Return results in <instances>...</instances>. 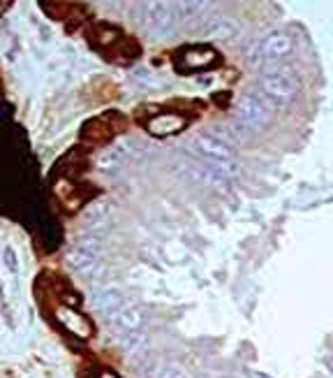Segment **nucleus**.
<instances>
[{
	"label": "nucleus",
	"instance_id": "nucleus-1",
	"mask_svg": "<svg viewBox=\"0 0 333 378\" xmlns=\"http://www.w3.org/2000/svg\"><path fill=\"white\" fill-rule=\"evenodd\" d=\"M197 161L206 163L208 167L218 170L222 176H232L236 172V161H234V151L227 142H222V137L211 135V133H199L194 135V140L190 142V154Z\"/></svg>",
	"mask_w": 333,
	"mask_h": 378
},
{
	"label": "nucleus",
	"instance_id": "nucleus-2",
	"mask_svg": "<svg viewBox=\"0 0 333 378\" xmlns=\"http://www.w3.org/2000/svg\"><path fill=\"white\" fill-rule=\"evenodd\" d=\"M268 123H271V109L266 102L255 93L241 95L239 102H236V116H234L236 130L246 135H255L262 133Z\"/></svg>",
	"mask_w": 333,
	"mask_h": 378
},
{
	"label": "nucleus",
	"instance_id": "nucleus-3",
	"mask_svg": "<svg viewBox=\"0 0 333 378\" xmlns=\"http://www.w3.org/2000/svg\"><path fill=\"white\" fill-rule=\"evenodd\" d=\"M259 98L266 102L268 109L287 107L296 100L298 84L289 72H266L259 81Z\"/></svg>",
	"mask_w": 333,
	"mask_h": 378
},
{
	"label": "nucleus",
	"instance_id": "nucleus-4",
	"mask_svg": "<svg viewBox=\"0 0 333 378\" xmlns=\"http://www.w3.org/2000/svg\"><path fill=\"white\" fill-rule=\"evenodd\" d=\"M142 22L151 38L166 40L173 35V24H176V10L166 3H148L142 5Z\"/></svg>",
	"mask_w": 333,
	"mask_h": 378
},
{
	"label": "nucleus",
	"instance_id": "nucleus-5",
	"mask_svg": "<svg viewBox=\"0 0 333 378\" xmlns=\"http://www.w3.org/2000/svg\"><path fill=\"white\" fill-rule=\"evenodd\" d=\"M171 167H173V172H178L180 176H187L197 183H204L208 188H222V186H225V176H222L218 170L208 167L206 163H201L187 154H178L173 158Z\"/></svg>",
	"mask_w": 333,
	"mask_h": 378
},
{
	"label": "nucleus",
	"instance_id": "nucleus-6",
	"mask_svg": "<svg viewBox=\"0 0 333 378\" xmlns=\"http://www.w3.org/2000/svg\"><path fill=\"white\" fill-rule=\"evenodd\" d=\"M97 256H100V242L93 239V237H83L72 246L67 260H69V265H72V270L83 274V272H88L90 267H97L95 265Z\"/></svg>",
	"mask_w": 333,
	"mask_h": 378
},
{
	"label": "nucleus",
	"instance_id": "nucleus-7",
	"mask_svg": "<svg viewBox=\"0 0 333 378\" xmlns=\"http://www.w3.org/2000/svg\"><path fill=\"white\" fill-rule=\"evenodd\" d=\"M144 311L139 306H123L121 311H116L109 318V327L118 334H135L144 325Z\"/></svg>",
	"mask_w": 333,
	"mask_h": 378
},
{
	"label": "nucleus",
	"instance_id": "nucleus-8",
	"mask_svg": "<svg viewBox=\"0 0 333 378\" xmlns=\"http://www.w3.org/2000/svg\"><path fill=\"white\" fill-rule=\"evenodd\" d=\"M56 315H58L60 325L65 327L67 332H72L74 336H79V339H88V336L93 334V325H90L81 313H76L72 306H60L58 311H56Z\"/></svg>",
	"mask_w": 333,
	"mask_h": 378
},
{
	"label": "nucleus",
	"instance_id": "nucleus-9",
	"mask_svg": "<svg viewBox=\"0 0 333 378\" xmlns=\"http://www.w3.org/2000/svg\"><path fill=\"white\" fill-rule=\"evenodd\" d=\"M185 123L187 121L178 114H157L146 123V130L155 137H169V135H178L185 128Z\"/></svg>",
	"mask_w": 333,
	"mask_h": 378
},
{
	"label": "nucleus",
	"instance_id": "nucleus-10",
	"mask_svg": "<svg viewBox=\"0 0 333 378\" xmlns=\"http://www.w3.org/2000/svg\"><path fill=\"white\" fill-rule=\"evenodd\" d=\"M291 38L289 35H284V33H271V35L264 40L262 42V56L264 58H284V56H289L291 54Z\"/></svg>",
	"mask_w": 333,
	"mask_h": 378
},
{
	"label": "nucleus",
	"instance_id": "nucleus-11",
	"mask_svg": "<svg viewBox=\"0 0 333 378\" xmlns=\"http://www.w3.org/2000/svg\"><path fill=\"white\" fill-rule=\"evenodd\" d=\"M218 58L211 47H190L183 54V65L185 70H201V67H208L213 60Z\"/></svg>",
	"mask_w": 333,
	"mask_h": 378
},
{
	"label": "nucleus",
	"instance_id": "nucleus-12",
	"mask_svg": "<svg viewBox=\"0 0 333 378\" xmlns=\"http://www.w3.org/2000/svg\"><path fill=\"white\" fill-rule=\"evenodd\" d=\"M93 306H95L97 313H102V315H107V318H111V315H114L116 311H121L125 304H123V297L116 290H102V293H95Z\"/></svg>",
	"mask_w": 333,
	"mask_h": 378
},
{
	"label": "nucleus",
	"instance_id": "nucleus-13",
	"mask_svg": "<svg viewBox=\"0 0 333 378\" xmlns=\"http://www.w3.org/2000/svg\"><path fill=\"white\" fill-rule=\"evenodd\" d=\"M234 35H236V24L225 17L208 19L204 26V38L208 40H232Z\"/></svg>",
	"mask_w": 333,
	"mask_h": 378
},
{
	"label": "nucleus",
	"instance_id": "nucleus-14",
	"mask_svg": "<svg viewBox=\"0 0 333 378\" xmlns=\"http://www.w3.org/2000/svg\"><path fill=\"white\" fill-rule=\"evenodd\" d=\"M123 353L130 355V357H139L146 353V348H148V336L144 332H135V334H128L123 339Z\"/></svg>",
	"mask_w": 333,
	"mask_h": 378
},
{
	"label": "nucleus",
	"instance_id": "nucleus-15",
	"mask_svg": "<svg viewBox=\"0 0 333 378\" xmlns=\"http://www.w3.org/2000/svg\"><path fill=\"white\" fill-rule=\"evenodd\" d=\"M173 10H176V17H183L185 22H194V19H199L204 15V5L201 3H183Z\"/></svg>",
	"mask_w": 333,
	"mask_h": 378
},
{
	"label": "nucleus",
	"instance_id": "nucleus-16",
	"mask_svg": "<svg viewBox=\"0 0 333 378\" xmlns=\"http://www.w3.org/2000/svg\"><path fill=\"white\" fill-rule=\"evenodd\" d=\"M151 378H187L185 369H180L178 364H162V367H157L153 371Z\"/></svg>",
	"mask_w": 333,
	"mask_h": 378
},
{
	"label": "nucleus",
	"instance_id": "nucleus-17",
	"mask_svg": "<svg viewBox=\"0 0 333 378\" xmlns=\"http://www.w3.org/2000/svg\"><path fill=\"white\" fill-rule=\"evenodd\" d=\"M97 378H118L116 374H111V371H104V374H100Z\"/></svg>",
	"mask_w": 333,
	"mask_h": 378
},
{
	"label": "nucleus",
	"instance_id": "nucleus-18",
	"mask_svg": "<svg viewBox=\"0 0 333 378\" xmlns=\"http://www.w3.org/2000/svg\"><path fill=\"white\" fill-rule=\"evenodd\" d=\"M253 378H268V376H264V374H253Z\"/></svg>",
	"mask_w": 333,
	"mask_h": 378
},
{
	"label": "nucleus",
	"instance_id": "nucleus-19",
	"mask_svg": "<svg viewBox=\"0 0 333 378\" xmlns=\"http://www.w3.org/2000/svg\"><path fill=\"white\" fill-rule=\"evenodd\" d=\"M329 367H331V371H333V357H331V360H329Z\"/></svg>",
	"mask_w": 333,
	"mask_h": 378
},
{
	"label": "nucleus",
	"instance_id": "nucleus-20",
	"mask_svg": "<svg viewBox=\"0 0 333 378\" xmlns=\"http://www.w3.org/2000/svg\"><path fill=\"white\" fill-rule=\"evenodd\" d=\"M197 378H213V376H197Z\"/></svg>",
	"mask_w": 333,
	"mask_h": 378
}]
</instances>
